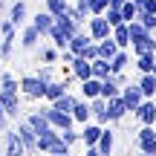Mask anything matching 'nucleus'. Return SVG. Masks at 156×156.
<instances>
[{"instance_id": "79ce46f5", "label": "nucleus", "mask_w": 156, "mask_h": 156, "mask_svg": "<svg viewBox=\"0 0 156 156\" xmlns=\"http://www.w3.org/2000/svg\"><path fill=\"white\" fill-rule=\"evenodd\" d=\"M139 12H151V15H156V0H142Z\"/></svg>"}, {"instance_id": "ddd939ff", "label": "nucleus", "mask_w": 156, "mask_h": 156, "mask_svg": "<svg viewBox=\"0 0 156 156\" xmlns=\"http://www.w3.org/2000/svg\"><path fill=\"white\" fill-rule=\"evenodd\" d=\"M136 87L142 90L145 98H153L156 95V75L153 73H139V84H136Z\"/></svg>"}, {"instance_id": "3c124183", "label": "nucleus", "mask_w": 156, "mask_h": 156, "mask_svg": "<svg viewBox=\"0 0 156 156\" xmlns=\"http://www.w3.org/2000/svg\"><path fill=\"white\" fill-rule=\"evenodd\" d=\"M0 156H6V153H0Z\"/></svg>"}, {"instance_id": "7ed1b4c3", "label": "nucleus", "mask_w": 156, "mask_h": 156, "mask_svg": "<svg viewBox=\"0 0 156 156\" xmlns=\"http://www.w3.org/2000/svg\"><path fill=\"white\" fill-rule=\"evenodd\" d=\"M110 23L104 20V15H93L87 20V35H90V41H101V38H107L110 35Z\"/></svg>"}, {"instance_id": "9b49d317", "label": "nucleus", "mask_w": 156, "mask_h": 156, "mask_svg": "<svg viewBox=\"0 0 156 156\" xmlns=\"http://www.w3.org/2000/svg\"><path fill=\"white\" fill-rule=\"evenodd\" d=\"M142 98H145V95H142V90L136 87V84H127V87H124V93H122V101H124V107H127L130 113L142 104Z\"/></svg>"}, {"instance_id": "cd10ccee", "label": "nucleus", "mask_w": 156, "mask_h": 156, "mask_svg": "<svg viewBox=\"0 0 156 156\" xmlns=\"http://www.w3.org/2000/svg\"><path fill=\"white\" fill-rule=\"evenodd\" d=\"M136 20L145 26V32H156V15H151V12H136Z\"/></svg>"}, {"instance_id": "2eb2a0df", "label": "nucleus", "mask_w": 156, "mask_h": 156, "mask_svg": "<svg viewBox=\"0 0 156 156\" xmlns=\"http://www.w3.org/2000/svg\"><path fill=\"white\" fill-rule=\"evenodd\" d=\"M98 136H101V124H93V122H87L84 124V130H81V136H78V142H84V145H95L98 142Z\"/></svg>"}, {"instance_id": "20e7f679", "label": "nucleus", "mask_w": 156, "mask_h": 156, "mask_svg": "<svg viewBox=\"0 0 156 156\" xmlns=\"http://www.w3.org/2000/svg\"><path fill=\"white\" fill-rule=\"evenodd\" d=\"M44 116H46V122H49V127H58V130H64V127H73V116H69V113H61V110H55L52 104L44 110Z\"/></svg>"}, {"instance_id": "58836bf2", "label": "nucleus", "mask_w": 156, "mask_h": 156, "mask_svg": "<svg viewBox=\"0 0 156 156\" xmlns=\"http://www.w3.org/2000/svg\"><path fill=\"white\" fill-rule=\"evenodd\" d=\"M35 75H38V78H41L44 84H49V81H52V64H49V67H41V69H38Z\"/></svg>"}, {"instance_id": "bb28decb", "label": "nucleus", "mask_w": 156, "mask_h": 156, "mask_svg": "<svg viewBox=\"0 0 156 156\" xmlns=\"http://www.w3.org/2000/svg\"><path fill=\"white\" fill-rule=\"evenodd\" d=\"M153 55H156V52H139V55H136V69H139V73H151Z\"/></svg>"}, {"instance_id": "e433bc0d", "label": "nucleus", "mask_w": 156, "mask_h": 156, "mask_svg": "<svg viewBox=\"0 0 156 156\" xmlns=\"http://www.w3.org/2000/svg\"><path fill=\"white\" fill-rule=\"evenodd\" d=\"M107 3L110 0H87V9H90V15H101L107 9Z\"/></svg>"}, {"instance_id": "423d86ee", "label": "nucleus", "mask_w": 156, "mask_h": 156, "mask_svg": "<svg viewBox=\"0 0 156 156\" xmlns=\"http://www.w3.org/2000/svg\"><path fill=\"white\" fill-rule=\"evenodd\" d=\"M3 139H6V145H3V153L6 156H23V153H26V151H23L20 136H17V130H6Z\"/></svg>"}, {"instance_id": "39448f33", "label": "nucleus", "mask_w": 156, "mask_h": 156, "mask_svg": "<svg viewBox=\"0 0 156 156\" xmlns=\"http://www.w3.org/2000/svg\"><path fill=\"white\" fill-rule=\"evenodd\" d=\"M0 107L6 110V116H17V110H20L17 90H0Z\"/></svg>"}, {"instance_id": "f8f14e48", "label": "nucleus", "mask_w": 156, "mask_h": 156, "mask_svg": "<svg viewBox=\"0 0 156 156\" xmlns=\"http://www.w3.org/2000/svg\"><path fill=\"white\" fill-rule=\"evenodd\" d=\"M110 38L119 44V49H127V46H130V32H127V23H124V20H122V23H116V26L110 29Z\"/></svg>"}, {"instance_id": "b1692460", "label": "nucleus", "mask_w": 156, "mask_h": 156, "mask_svg": "<svg viewBox=\"0 0 156 156\" xmlns=\"http://www.w3.org/2000/svg\"><path fill=\"white\" fill-rule=\"evenodd\" d=\"M75 95H69V93H61L58 95L55 101H52V107H55V110H61V113H73V104H75Z\"/></svg>"}, {"instance_id": "4be33fe9", "label": "nucleus", "mask_w": 156, "mask_h": 156, "mask_svg": "<svg viewBox=\"0 0 156 156\" xmlns=\"http://www.w3.org/2000/svg\"><path fill=\"white\" fill-rule=\"evenodd\" d=\"M61 93H67V84H64V81H49V84H46V90H44V98L52 104Z\"/></svg>"}, {"instance_id": "ea45409f", "label": "nucleus", "mask_w": 156, "mask_h": 156, "mask_svg": "<svg viewBox=\"0 0 156 156\" xmlns=\"http://www.w3.org/2000/svg\"><path fill=\"white\" fill-rule=\"evenodd\" d=\"M0 35H3V38L15 35V23H12V20H0Z\"/></svg>"}, {"instance_id": "5701e85b", "label": "nucleus", "mask_w": 156, "mask_h": 156, "mask_svg": "<svg viewBox=\"0 0 156 156\" xmlns=\"http://www.w3.org/2000/svg\"><path fill=\"white\" fill-rule=\"evenodd\" d=\"M107 64H110V75H119L124 67H127V52H124V49H119V52H116V55H113Z\"/></svg>"}, {"instance_id": "603ef678", "label": "nucleus", "mask_w": 156, "mask_h": 156, "mask_svg": "<svg viewBox=\"0 0 156 156\" xmlns=\"http://www.w3.org/2000/svg\"><path fill=\"white\" fill-rule=\"evenodd\" d=\"M153 35H156V32H153ZM153 41H156V38H153Z\"/></svg>"}, {"instance_id": "a211bd4d", "label": "nucleus", "mask_w": 156, "mask_h": 156, "mask_svg": "<svg viewBox=\"0 0 156 156\" xmlns=\"http://www.w3.org/2000/svg\"><path fill=\"white\" fill-rule=\"evenodd\" d=\"M130 46H133L136 55H139V52H156V41H153L151 32L142 35V38H136V41H130Z\"/></svg>"}, {"instance_id": "f704fd0d", "label": "nucleus", "mask_w": 156, "mask_h": 156, "mask_svg": "<svg viewBox=\"0 0 156 156\" xmlns=\"http://www.w3.org/2000/svg\"><path fill=\"white\" fill-rule=\"evenodd\" d=\"M101 15H104V20L110 23V26H116V23H122V15H119V9H113V6H107V9L101 12Z\"/></svg>"}, {"instance_id": "37998d69", "label": "nucleus", "mask_w": 156, "mask_h": 156, "mask_svg": "<svg viewBox=\"0 0 156 156\" xmlns=\"http://www.w3.org/2000/svg\"><path fill=\"white\" fill-rule=\"evenodd\" d=\"M6 124H9V119H6V110L0 107V130H6Z\"/></svg>"}, {"instance_id": "72a5a7b5", "label": "nucleus", "mask_w": 156, "mask_h": 156, "mask_svg": "<svg viewBox=\"0 0 156 156\" xmlns=\"http://www.w3.org/2000/svg\"><path fill=\"white\" fill-rule=\"evenodd\" d=\"M78 55H81L84 61H93V58H98V49H95V41H90V44H84Z\"/></svg>"}, {"instance_id": "9d476101", "label": "nucleus", "mask_w": 156, "mask_h": 156, "mask_svg": "<svg viewBox=\"0 0 156 156\" xmlns=\"http://www.w3.org/2000/svg\"><path fill=\"white\" fill-rule=\"evenodd\" d=\"M69 73H73L75 81H87V78H93V75H90V61H84L81 55H73V61H69Z\"/></svg>"}, {"instance_id": "8fccbe9b", "label": "nucleus", "mask_w": 156, "mask_h": 156, "mask_svg": "<svg viewBox=\"0 0 156 156\" xmlns=\"http://www.w3.org/2000/svg\"><path fill=\"white\" fill-rule=\"evenodd\" d=\"M139 156H147V153H139Z\"/></svg>"}, {"instance_id": "6ab92c4d", "label": "nucleus", "mask_w": 156, "mask_h": 156, "mask_svg": "<svg viewBox=\"0 0 156 156\" xmlns=\"http://www.w3.org/2000/svg\"><path fill=\"white\" fill-rule=\"evenodd\" d=\"M90 75L98 78V81H104V78L110 75V64H107L104 58H93V61H90Z\"/></svg>"}, {"instance_id": "c03bdc74", "label": "nucleus", "mask_w": 156, "mask_h": 156, "mask_svg": "<svg viewBox=\"0 0 156 156\" xmlns=\"http://www.w3.org/2000/svg\"><path fill=\"white\" fill-rule=\"evenodd\" d=\"M87 156H101V153L95 151V145H90V147H87Z\"/></svg>"}, {"instance_id": "c85d7f7f", "label": "nucleus", "mask_w": 156, "mask_h": 156, "mask_svg": "<svg viewBox=\"0 0 156 156\" xmlns=\"http://www.w3.org/2000/svg\"><path fill=\"white\" fill-rule=\"evenodd\" d=\"M44 3H46V12H49L52 17H55V15H64V12L69 9V0H44Z\"/></svg>"}, {"instance_id": "a19ab883", "label": "nucleus", "mask_w": 156, "mask_h": 156, "mask_svg": "<svg viewBox=\"0 0 156 156\" xmlns=\"http://www.w3.org/2000/svg\"><path fill=\"white\" fill-rule=\"evenodd\" d=\"M41 55H44V61H46V64H55V58H58V49H52V46H46V49L41 52Z\"/></svg>"}, {"instance_id": "393cba45", "label": "nucleus", "mask_w": 156, "mask_h": 156, "mask_svg": "<svg viewBox=\"0 0 156 156\" xmlns=\"http://www.w3.org/2000/svg\"><path fill=\"white\" fill-rule=\"evenodd\" d=\"M81 95H87V98L101 95V81H98V78H87V81H81Z\"/></svg>"}, {"instance_id": "de8ad7c7", "label": "nucleus", "mask_w": 156, "mask_h": 156, "mask_svg": "<svg viewBox=\"0 0 156 156\" xmlns=\"http://www.w3.org/2000/svg\"><path fill=\"white\" fill-rule=\"evenodd\" d=\"M3 6H6V0H0V12H3Z\"/></svg>"}, {"instance_id": "412c9836", "label": "nucleus", "mask_w": 156, "mask_h": 156, "mask_svg": "<svg viewBox=\"0 0 156 156\" xmlns=\"http://www.w3.org/2000/svg\"><path fill=\"white\" fill-rule=\"evenodd\" d=\"M32 26L38 29L41 35H46V32L52 29V15H49V12H38V15L32 17Z\"/></svg>"}, {"instance_id": "1a4fd4ad", "label": "nucleus", "mask_w": 156, "mask_h": 156, "mask_svg": "<svg viewBox=\"0 0 156 156\" xmlns=\"http://www.w3.org/2000/svg\"><path fill=\"white\" fill-rule=\"evenodd\" d=\"M104 101H107V119H110V122H119V119H124L127 107H124L122 95H110V98H104Z\"/></svg>"}, {"instance_id": "49530a36", "label": "nucleus", "mask_w": 156, "mask_h": 156, "mask_svg": "<svg viewBox=\"0 0 156 156\" xmlns=\"http://www.w3.org/2000/svg\"><path fill=\"white\" fill-rule=\"evenodd\" d=\"M58 156H73V151H67V153H58Z\"/></svg>"}, {"instance_id": "c756f323", "label": "nucleus", "mask_w": 156, "mask_h": 156, "mask_svg": "<svg viewBox=\"0 0 156 156\" xmlns=\"http://www.w3.org/2000/svg\"><path fill=\"white\" fill-rule=\"evenodd\" d=\"M110 95H119V84L113 75H107L104 81H101V98H110Z\"/></svg>"}, {"instance_id": "6e6552de", "label": "nucleus", "mask_w": 156, "mask_h": 156, "mask_svg": "<svg viewBox=\"0 0 156 156\" xmlns=\"http://www.w3.org/2000/svg\"><path fill=\"white\" fill-rule=\"evenodd\" d=\"M90 116L95 119V124H110V119H107V101L101 95L90 98Z\"/></svg>"}, {"instance_id": "2f4dec72", "label": "nucleus", "mask_w": 156, "mask_h": 156, "mask_svg": "<svg viewBox=\"0 0 156 156\" xmlns=\"http://www.w3.org/2000/svg\"><path fill=\"white\" fill-rule=\"evenodd\" d=\"M38 38H41V32H38L35 26H26V29L20 32V44H23V46H35V44H38Z\"/></svg>"}, {"instance_id": "4c0bfd02", "label": "nucleus", "mask_w": 156, "mask_h": 156, "mask_svg": "<svg viewBox=\"0 0 156 156\" xmlns=\"http://www.w3.org/2000/svg\"><path fill=\"white\" fill-rule=\"evenodd\" d=\"M58 136H61V139H64V142H67V145H69V151H73V145L78 142V133H75L73 127H64V130H61V133H58Z\"/></svg>"}, {"instance_id": "f03ea898", "label": "nucleus", "mask_w": 156, "mask_h": 156, "mask_svg": "<svg viewBox=\"0 0 156 156\" xmlns=\"http://www.w3.org/2000/svg\"><path fill=\"white\" fill-rule=\"evenodd\" d=\"M136 145H139L142 153L156 156V127H153V124H142L139 136H136Z\"/></svg>"}, {"instance_id": "0eeeda50", "label": "nucleus", "mask_w": 156, "mask_h": 156, "mask_svg": "<svg viewBox=\"0 0 156 156\" xmlns=\"http://www.w3.org/2000/svg\"><path fill=\"white\" fill-rule=\"evenodd\" d=\"M136 119H139V124H153V119H156V104H153V98H142V104L136 107Z\"/></svg>"}, {"instance_id": "7c9ffc66", "label": "nucleus", "mask_w": 156, "mask_h": 156, "mask_svg": "<svg viewBox=\"0 0 156 156\" xmlns=\"http://www.w3.org/2000/svg\"><path fill=\"white\" fill-rule=\"evenodd\" d=\"M136 12H139V9H136V3H133V0H124V3L119 6V15H122V20H124V23H130V20H133V17H136Z\"/></svg>"}, {"instance_id": "4468645a", "label": "nucleus", "mask_w": 156, "mask_h": 156, "mask_svg": "<svg viewBox=\"0 0 156 156\" xmlns=\"http://www.w3.org/2000/svg\"><path fill=\"white\" fill-rule=\"evenodd\" d=\"M73 122H78V124H87V122H93V116H90V101H81L78 98L75 104H73Z\"/></svg>"}, {"instance_id": "dca6fc26", "label": "nucleus", "mask_w": 156, "mask_h": 156, "mask_svg": "<svg viewBox=\"0 0 156 156\" xmlns=\"http://www.w3.org/2000/svg\"><path fill=\"white\" fill-rule=\"evenodd\" d=\"M113 142H116L113 130H104V127H101V136H98V142H95V151H98L101 156H110L113 153Z\"/></svg>"}, {"instance_id": "09e8293b", "label": "nucleus", "mask_w": 156, "mask_h": 156, "mask_svg": "<svg viewBox=\"0 0 156 156\" xmlns=\"http://www.w3.org/2000/svg\"><path fill=\"white\" fill-rule=\"evenodd\" d=\"M153 127H156V119H153Z\"/></svg>"}, {"instance_id": "c9c22d12", "label": "nucleus", "mask_w": 156, "mask_h": 156, "mask_svg": "<svg viewBox=\"0 0 156 156\" xmlns=\"http://www.w3.org/2000/svg\"><path fill=\"white\" fill-rule=\"evenodd\" d=\"M0 90H17V81L12 73H0Z\"/></svg>"}, {"instance_id": "a18cd8bd", "label": "nucleus", "mask_w": 156, "mask_h": 156, "mask_svg": "<svg viewBox=\"0 0 156 156\" xmlns=\"http://www.w3.org/2000/svg\"><path fill=\"white\" fill-rule=\"evenodd\" d=\"M124 3V0H110V3H107V6H113V9H119V6H122Z\"/></svg>"}, {"instance_id": "f257e3e1", "label": "nucleus", "mask_w": 156, "mask_h": 156, "mask_svg": "<svg viewBox=\"0 0 156 156\" xmlns=\"http://www.w3.org/2000/svg\"><path fill=\"white\" fill-rule=\"evenodd\" d=\"M17 90H20V93L26 95L29 101H41V98H44V90H46V84L41 81L38 75H26L20 84H17Z\"/></svg>"}, {"instance_id": "aec40b11", "label": "nucleus", "mask_w": 156, "mask_h": 156, "mask_svg": "<svg viewBox=\"0 0 156 156\" xmlns=\"http://www.w3.org/2000/svg\"><path fill=\"white\" fill-rule=\"evenodd\" d=\"M26 124L35 130V136H41V133H46V130H49V122H46L44 113H32V116L26 119Z\"/></svg>"}, {"instance_id": "473e14b6", "label": "nucleus", "mask_w": 156, "mask_h": 156, "mask_svg": "<svg viewBox=\"0 0 156 156\" xmlns=\"http://www.w3.org/2000/svg\"><path fill=\"white\" fill-rule=\"evenodd\" d=\"M46 35H49V38L55 41V46H58V49H67V41H69V38H67V35L61 32V29H55V26H52V29H49Z\"/></svg>"}, {"instance_id": "a878e982", "label": "nucleus", "mask_w": 156, "mask_h": 156, "mask_svg": "<svg viewBox=\"0 0 156 156\" xmlns=\"http://www.w3.org/2000/svg\"><path fill=\"white\" fill-rule=\"evenodd\" d=\"M15 26H20L23 20H26V0H17V3H12V17H9Z\"/></svg>"}, {"instance_id": "f3484780", "label": "nucleus", "mask_w": 156, "mask_h": 156, "mask_svg": "<svg viewBox=\"0 0 156 156\" xmlns=\"http://www.w3.org/2000/svg\"><path fill=\"white\" fill-rule=\"evenodd\" d=\"M17 136H20V142H23V151H35V139H38V136H35V130L29 127L26 122L17 124Z\"/></svg>"}]
</instances>
